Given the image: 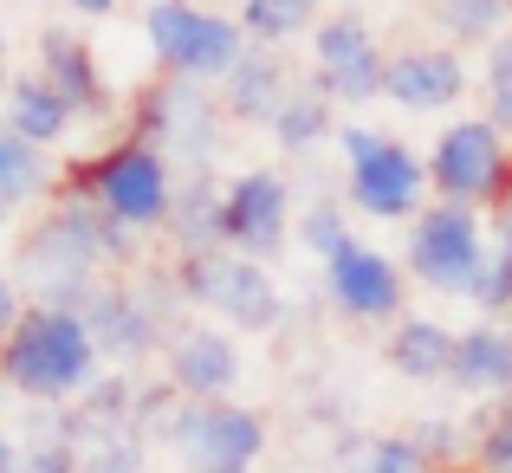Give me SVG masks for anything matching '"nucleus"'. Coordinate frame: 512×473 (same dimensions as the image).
Wrapping results in <instances>:
<instances>
[{
  "mask_svg": "<svg viewBox=\"0 0 512 473\" xmlns=\"http://www.w3.org/2000/svg\"><path fill=\"white\" fill-rule=\"evenodd\" d=\"M98 376H104V357H98V344H91L85 318L65 312V305L26 299L13 337L0 344V389H13L20 402H39V409H65V402H78Z\"/></svg>",
  "mask_w": 512,
  "mask_h": 473,
  "instance_id": "obj_1",
  "label": "nucleus"
},
{
  "mask_svg": "<svg viewBox=\"0 0 512 473\" xmlns=\"http://www.w3.org/2000/svg\"><path fill=\"white\" fill-rule=\"evenodd\" d=\"M182 305L188 299L175 286V273L150 266L137 279H98V292L78 305V318H85L91 344H98V357L111 370H137L143 357L169 350V337L182 331Z\"/></svg>",
  "mask_w": 512,
  "mask_h": 473,
  "instance_id": "obj_2",
  "label": "nucleus"
},
{
  "mask_svg": "<svg viewBox=\"0 0 512 473\" xmlns=\"http://www.w3.org/2000/svg\"><path fill=\"white\" fill-rule=\"evenodd\" d=\"M175 188H182L175 169L143 137H124V143H111L98 156H78L65 169V195H91L130 234H163L169 208H175Z\"/></svg>",
  "mask_w": 512,
  "mask_h": 473,
  "instance_id": "obj_3",
  "label": "nucleus"
},
{
  "mask_svg": "<svg viewBox=\"0 0 512 473\" xmlns=\"http://www.w3.org/2000/svg\"><path fill=\"white\" fill-rule=\"evenodd\" d=\"M130 137H143L169 169L208 175L214 156H221V143H227V111L208 85L156 78V85H143L137 111H130Z\"/></svg>",
  "mask_w": 512,
  "mask_h": 473,
  "instance_id": "obj_4",
  "label": "nucleus"
},
{
  "mask_svg": "<svg viewBox=\"0 0 512 473\" xmlns=\"http://www.w3.org/2000/svg\"><path fill=\"white\" fill-rule=\"evenodd\" d=\"M169 273H175V286H182L188 305L214 312L221 324H234V331H247V337L279 331V318H286V299H279L273 273H266L260 260H247V253H234V247L175 253Z\"/></svg>",
  "mask_w": 512,
  "mask_h": 473,
  "instance_id": "obj_5",
  "label": "nucleus"
},
{
  "mask_svg": "<svg viewBox=\"0 0 512 473\" xmlns=\"http://www.w3.org/2000/svg\"><path fill=\"white\" fill-rule=\"evenodd\" d=\"M150 52L163 65V78H188V85H221L240 59H247V33L227 13H208L195 0H150L143 13Z\"/></svg>",
  "mask_w": 512,
  "mask_h": 473,
  "instance_id": "obj_6",
  "label": "nucleus"
},
{
  "mask_svg": "<svg viewBox=\"0 0 512 473\" xmlns=\"http://www.w3.org/2000/svg\"><path fill=\"white\" fill-rule=\"evenodd\" d=\"M163 448L188 473H253L266 461V422L240 402H175L163 422Z\"/></svg>",
  "mask_w": 512,
  "mask_h": 473,
  "instance_id": "obj_7",
  "label": "nucleus"
},
{
  "mask_svg": "<svg viewBox=\"0 0 512 473\" xmlns=\"http://www.w3.org/2000/svg\"><path fill=\"white\" fill-rule=\"evenodd\" d=\"M338 150L350 169V208L370 221H415L428 188V162H415L396 137L370 124H338Z\"/></svg>",
  "mask_w": 512,
  "mask_h": 473,
  "instance_id": "obj_8",
  "label": "nucleus"
},
{
  "mask_svg": "<svg viewBox=\"0 0 512 473\" xmlns=\"http://www.w3.org/2000/svg\"><path fill=\"white\" fill-rule=\"evenodd\" d=\"M409 279H422L428 292H467L474 299V279L487 266V227H480V208H454V201H435L409 221V253H402Z\"/></svg>",
  "mask_w": 512,
  "mask_h": 473,
  "instance_id": "obj_9",
  "label": "nucleus"
},
{
  "mask_svg": "<svg viewBox=\"0 0 512 473\" xmlns=\"http://www.w3.org/2000/svg\"><path fill=\"white\" fill-rule=\"evenodd\" d=\"M428 188L454 208H493L512 188V150L487 117H461L428 150Z\"/></svg>",
  "mask_w": 512,
  "mask_h": 473,
  "instance_id": "obj_10",
  "label": "nucleus"
},
{
  "mask_svg": "<svg viewBox=\"0 0 512 473\" xmlns=\"http://www.w3.org/2000/svg\"><path fill=\"white\" fill-rule=\"evenodd\" d=\"M383 72H389V52L370 39L363 13H331V20H318V33H312V85L325 91L331 104L383 98Z\"/></svg>",
  "mask_w": 512,
  "mask_h": 473,
  "instance_id": "obj_11",
  "label": "nucleus"
},
{
  "mask_svg": "<svg viewBox=\"0 0 512 473\" xmlns=\"http://www.w3.org/2000/svg\"><path fill=\"white\" fill-rule=\"evenodd\" d=\"M221 234L234 253H247V260H279L292 240V188L286 175L273 169H240L234 182L221 188Z\"/></svg>",
  "mask_w": 512,
  "mask_h": 473,
  "instance_id": "obj_12",
  "label": "nucleus"
},
{
  "mask_svg": "<svg viewBox=\"0 0 512 473\" xmlns=\"http://www.w3.org/2000/svg\"><path fill=\"white\" fill-rule=\"evenodd\" d=\"M325 292L344 318L357 324H389L402 312V266L389 253L363 247V240H344L338 253L325 260Z\"/></svg>",
  "mask_w": 512,
  "mask_h": 473,
  "instance_id": "obj_13",
  "label": "nucleus"
},
{
  "mask_svg": "<svg viewBox=\"0 0 512 473\" xmlns=\"http://www.w3.org/2000/svg\"><path fill=\"white\" fill-rule=\"evenodd\" d=\"M163 383L182 402H227L240 383V344L214 324H182L163 350Z\"/></svg>",
  "mask_w": 512,
  "mask_h": 473,
  "instance_id": "obj_14",
  "label": "nucleus"
},
{
  "mask_svg": "<svg viewBox=\"0 0 512 473\" xmlns=\"http://www.w3.org/2000/svg\"><path fill=\"white\" fill-rule=\"evenodd\" d=\"M461 91H467V65L448 46H409L383 72V98L402 104V111H448Z\"/></svg>",
  "mask_w": 512,
  "mask_h": 473,
  "instance_id": "obj_15",
  "label": "nucleus"
},
{
  "mask_svg": "<svg viewBox=\"0 0 512 473\" xmlns=\"http://www.w3.org/2000/svg\"><path fill=\"white\" fill-rule=\"evenodd\" d=\"M39 78L65 98L72 124H78V117H104V111H111V85H104L91 46L78 33H65V26H46V33H39Z\"/></svg>",
  "mask_w": 512,
  "mask_h": 473,
  "instance_id": "obj_16",
  "label": "nucleus"
},
{
  "mask_svg": "<svg viewBox=\"0 0 512 473\" xmlns=\"http://www.w3.org/2000/svg\"><path fill=\"white\" fill-rule=\"evenodd\" d=\"M292 85H299V78H292L286 52H279V46H247V59L221 78L227 124H273L279 104L292 98Z\"/></svg>",
  "mask_w": 512,
  "mask_h": 473,
  "instance_id": "obj_17",
  "label": "nucleus"
},
{
  "mask_svg": "<svg viewBox=\"0 0 512 473\" xmlns=\"http://www.w3.org/2000/svg\"><path fill=\"white\" fill-rule=\"evenodd\" d=\"M448 383L461 396H500L512 402V324H474L454 337V370Z\"/></svg>",
  "mask_w": 512,
  "mask_h": 473,
  "instance_id": "obj_18",
  "label": "nucleus"
},
{
  "mask_svg": "<svg viewBox=\"0 0 512 473\" xmlns=\"http://www.w3.org/2000/svg\"><path fill=\"white\" fill-rule=\"evenodd\" d=\"M0 124H7L13 137H26L33 150H52V143H65V130H72V111H65V98L39 72H13L7 98H0Z\"/></svg>",
  "mask_w": 512,
  "mask_h": 473,
  "instance_id": "obj_19",
  "label": "nucleus"
},
{
  "mask_svg": "<svg viewBox=\"0 0 512 473\" xmlns=\"http://www.w3.org/2000/svg\"><path fill=\"white\" fill-rule=\"evenodd\" d=\"M389 370L409 376V383H448L454 370V331L435 318H396V331H389Z\"/></svg>",
  "mask_w": 512,
  "mask_h": 473,
  "instance_id": "obj_20",
  "label": "nucleus"
},
{
  "mask_svg": "<svg viewBox=\"0 0 512 473\" xmlns=\"http://www.w3.org/2000/svg\"><path fill=\"white\" fill-rule=\"evenodd\" d=\"M59 188V169H52V150H33L26 137H13L0 124V214H20L33 201H46Z\"/></svg>",
  "mask_w": 512,
  "mask_h": 473,
  "instance_id": "obj_21",
  "label": "nucleus"
},
{
  "mask_svg": "<svg viewBox=\"0 0 512 473\" xmlns=\"http://www.w3.org/2000/svg\"><path fill=\"white\" fill-rule=\"evenodd\" d=\"M163 234L175 240V253H214V247H227V234H221V188H214L208 175H188V182L175 188V208H169Z\"/></svg>",
  "mask_w": 512,
  "mask_h": 473,
  "instance_id": "obj_22",
  "label": "nucleus"
},
{
  "mask_svg": "<svg viewBox=\"0 0 512 473\" xmlns=\"http://www.w3.org/2000/svg\"><path fill=\"white\" fill-rule=\"evenodd\" d=\"M266 130H273V143L286 156H305V150H318L325 137H338V104H331L312 78H299V85H292V98L279 104V117Z\"/></svg>",
  "mask_w": 512,
  "mask_h": 473,
  "instance_id": "obj_23",
  "label": "nucleus"
},
{
  "mask_svg": "<svg viewBox=\"0 0 512 473\" xmlns=\"http://www.w3.org/2000/svg\"><path fill=\"white\" fill-rule=\"evenodd\" d=\"M318 13H325V0H240L234 20L247 33V46H286L305 26H318Z\"/></svg>",
  "mask_w": 512,
  "mask_h": 473,
  "instance_id": "obj_24",
  "label": "nucleus"
},
{
  "mask_svg": "<svg viewBox=\"0 0 512 473\" xmlns=\"http://www.w3.org/2000/svg\"><path fill=\"white\" fill-rule=\"evenodd\" d=\"M428 13H435V26L448 39H500V26H506V0H428Z\"/></svg>",
  "mask_w": 512,
  "mask_h": 473,
  "instance_id": "obj_25",
  "label": "nucleus"
},
{
  "mask_svg": "<svg viewBox=\"0 0 512 473\" xmlns=\"http://www.w3.org/2000/svg\"><path fill=\"white\" fill-rule=\"evenodd\" d=\"M85 454L59 435V409L52 415H33V441H20V467L13 473H78Z\"/></svg>",
  "mask_w": 512,
  "mask_h": 473,
  "instance_id": "obj_26",
  "label": "nucleus"
},
{
  "mask_svg": "<svg viewBox=\"0 0 512 473\" xmlns=\"http://www.w3.org/2000/svg\"><path fill=\"white\" fill-rule=\"evenodd\" d=\"M487 124L512 137V33L487 46Z\"/></svg>",
  "mask_w": 512,
  "mask_h": 473,
  "instance_id": "obj_27",
  "label": "nucleus"
},
{
  "mask_svg": "<svg viewBox=\"0 0 512 473\" xmlns=\"http://www.w3.org/2000/svg\"><path fill=\"white\" fill-rule=\"evenodd\" d=\"M344 240H350V227H344V208H338V201H312V208L299 214V247H305V253L331 260Z\"/></svg>",
  "mask_w": 512,
  "mask_h": 473,
  "instance_id": "obj_28",
  "label": "nucleus"
},
{
  "mask_svg": "<svg viewBox=\"0 0 512 473\" xmlns=\"http://www.w3.org/2000/svg\"><path fill=\"white\" fill-rule=\"evenodd\" d=\"M363 473H428V454L415 448V435H383L363 454Z\"/></svg>",
  "mask_w": 512,
  "mask_h": 473,
  "instance_id": "obj_29",
  "label": "nucleus"
},
{
  "mask_svg": "<svg viewBox=\"0 0 512 473\" xmlns=\"http://www.w3.org/2000/svg\"><path fill=\"white\" fill-rule=\"evenodd\" d=\"M474 461H480V473H512V402L487 415V428H480V448H474Z\"/></svg>",
  "mask_w": 512,
  "mask_h": 473,
  "instance_id": "obj_30",
  "label": "nucleus"
},
{
  "mask_svg": "<svg viewBox=\"0 0 512 473\" xmlns=\"http://www.w3.org/2000/svg\"><path fill=\"white\" fill-rule=\"evenodd\" d=\"M78 473H143V441H117V448H91Z\"/></svg>",
  "mask_w": 512,
  "mask_h": 473,
  "instance_id": "obj_31",
  "label": "nucleus"
},
{
  "mask_svg": "<svg viewBox=\"0 0 512 473\" xmlns=\"http://www.w3.org/2000/svg\"><path fill=\"white\" fill-rule=\"evenodd\" d=\"M20 312H26V292H20V279H13V273H0V344L13 337V324H20Z\"/></svg>",
  "mask_w": 512,
  "mask_h": 473,
  "instance_id": "obj_32",
  "label": "nucleus"
},
{
  "mask_svg": "<svg viewBox=\"0 0 512 473\" xmlns=\"http://www.w3.org/2000/svg\"><path fill=\"white\" fill-rule=\"evenodd\" d=\"M65 7H72V13H85V20H104V13H117L124 0H65Z\"/></svg>",
  "mask_w": 512,
  "mask_h": 473,
  "instance_id": "obj_33",
  "label": "nucleus"
},
{
  "mask_svg": "<svg viewBox=\"0 0 512 473\" xmlns=\"http://www.w3.org/2000/svg\"><path fill=\"white\" fill-rule=\"evenodd\" d=\"M13 467H20V441L0 428V473H13Z\"/></svg>",
  "mask_w": 512,
  "mask_h": 473,
  "instance_id": "obj_34",
  "label": "nucleus"
},
{
  "mask_svg": "<svg viewBox=\"0 0 512 473\" xmlns=\"http://www.w3.org/2000/svg\"><path fill=\"white\" fill-rule=\"evenodd\" d=\"M7 85H13V72H7V33H0V98H7Z\"/></svg>",
  "mask_w": 512,
  "mask_h": 473,
  "instance_id": "obj_35",
  "label": "nucleus"
}]
</instances>
